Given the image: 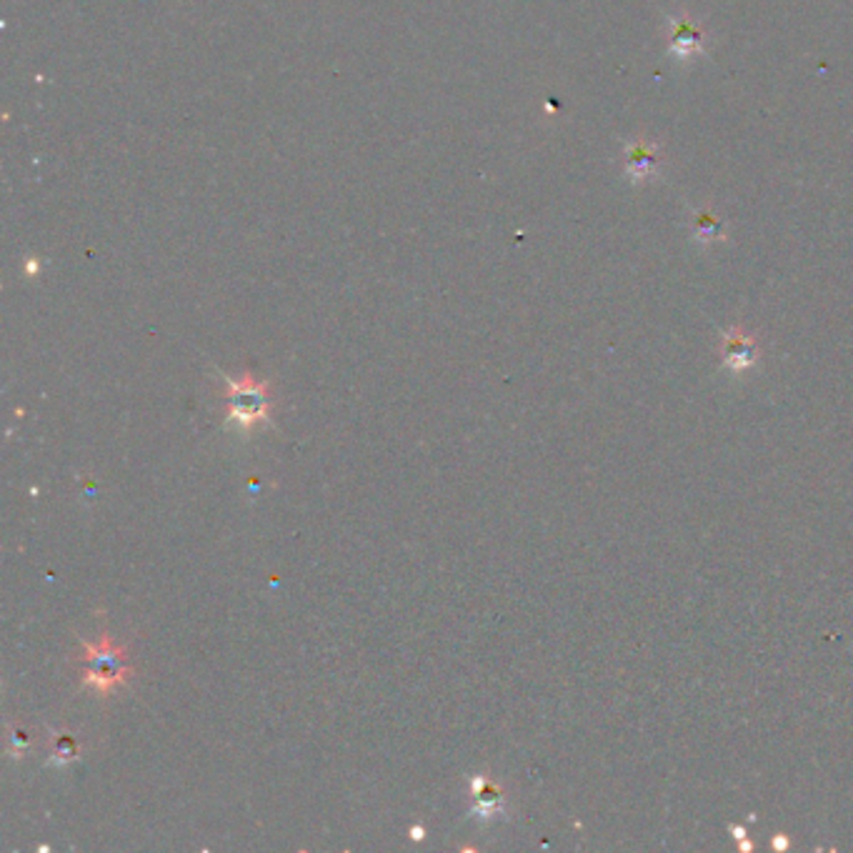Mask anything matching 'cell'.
Here are the masks:
<instances>
[{
    "instance_id": "obj_6",
    "label": "cell",
    "mask_w": 853,
    "mask_h": 853,
    "mask_svg": "<svg viewBox=\"0 0 853 853\" xmlns=\"http://www.w3.org/2000/svg\"><path fill=\"white\" fill-rule=\"evenodd\" d=\"M78 739L73 733H68V730H53L50 733V758H48V766L60 768V766L70 764L73 758H78Z\"/></svg>"
},
{
    "instance_id": "obj_4",
    "label": "cell",
    "mask_w": 853,
    "mask_h": 853,
    "mask_svg": "<svg viewBox=\"0 0 853 853\" xmlns=\"http://www.w3.org/2000/svg\"><path fill=\"white\" fill-rule=\"evenodd\" d=\"M656 166H658V160H656V146L651 143H633L629 148V153H626V170H629V176L636 183L640 180L651 178L653 173H656Z\"/></svg>"
},
{
    "instance_id": "obj_3",
    "label": "cell",
    "mask_w": 853,
    "mask_h": 853,
    "mask_svg": "<svg viewBox=\"0 0 853 853\" xmlns=\"http://www.w3.org/2000/svg\"><path fill=\"white\" fill-rule=\"evenodd\" d=\"M671 28H674V33H671V53H674V56L684 58L685 60V58H694L703 50L698 28L688 21L685 15L674 18V21H671Z\"/></svg>"
},
{
    "instance_id": "obj_1",
    "label": "cell",
    "mask_w": 853,
    "mask_h": 853,
    "mask_svg": "<svg viewBox=\"0 0 853 853\" xmlns=\"http://www.w3.org/2000/svg\"><path fill=\"white\" fill-rule=\"evenodd\" d=\"M83 685L95 691L98 696H111L133 674L128 663V651L113 643L108 633H101L95 643L83 640Z\"/></svg>"
},
{
    "instance_id": "obj_10",
    "label": "cell",
    "mask_w": 853,
    "mask_h": 853,
    "mask_svg": "<svg viewBox=\"0 0 853 853\" xmlns=\"http://www.w3.org/2000/svg\"><path fill=\"white\" fill-rule=\"evenodd\" d=\"M413 839H423V829H413Z\"/></svg>"
},
{
    "instance_id": "obj_9",
    "label": "cell",
    "mask_w": 853,
    "mask_h": 853,
    "mask_svg": "<svg viewBox=\"0 0 853 853\" xmlns=\"http://www.w3.org/2000/svg\"><path fill=\"white\" fill-rule=\"evenodd\" d=\"M13 741H15V746H25V733H23V730H15V733H13Z\"/></svg>"
},
{
    "instance_id": "obj_5",
    "label": "cell",
    "mask_w": 853,
    "mask_h": 853,
    "mask_svg": "<svg viewBox=\"0 0 853 853\" xmlns=\"http://www.w3.org/2000/svg\"><path fill=\"white\" fill-rule=\"evenodd\" d=\"M473 796H476V806H473V816H481L483 821L495 816L498 811H501V803H504V798H501V791L495 786H488L485 781H483L481 776L473 781Z\"/></svg>"
},
{
    "instance_id": "obj_2",
    "label": "cell",
    "mask_w": 853,
    "mask_h": 853,
    "mask_svg": "<svg viewBox=\"0 0 853 853\" xmlns=\"http://www.w3.org/2000/svg\"><path fill=\"white\" fill-rule=\"evenodd\" d=\"M225 383V401H228V413L225 423L236 426L238 431H253L260 423H266L270 416V386L266 381H259L256 376L243 373L240 378L221 376Z\"/></svg>"
},
{
    "instance_id": "obj_7",
    "label": "cell",
    "mask_w": 853,
    "mask_h": 853,
    "mask_svg": "<svg viewBox=\"0 0 853 853\" xmlns=\"http://www.w3.org/2000/svg\"><path fill=\"white\" fill-rule=\"evenodd\" d=\"M726 360L733 368H746L753 363V343L749 338L733 336L726 340Z\"/></svg>"
},
{
    "instance_id": "obj_8",
    "label": "cell",
    "mask_w": 853,
    "mask_h": 853,
    "mask_svg": "<svg viewBox=\"0 0 853 853\" xmlns=\"http://www.w3.org/2000/svg\"><path fill=\"white\" fill-rule=\"evenodd\" d=\"M696 238L701 240H716L721 238V223L711 213H698L696 221Z\"/></svg>"
}]
</instances>
